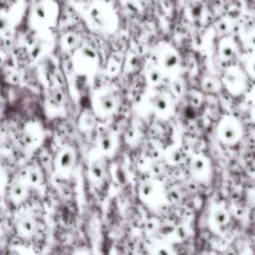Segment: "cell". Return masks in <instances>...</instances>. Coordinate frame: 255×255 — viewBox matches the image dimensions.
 <instances>
[{"label": "cell", "instance_id": "20", "mask_svg": "<svg viewBox=\"0 0 255 255\" xmlns=\"http://www.w3.org/2000/svg\"><path fill=\"white\" fill-rule=\"evenodd\" d=\"M34 12L36 14V16L39 18V19H45L46 18V9H45V6L41 3L37 4L34 8Z\"/></svg>", "mask_w": 255, "mask_h": 255}, {"label": "cell", "instance_id": "2", "mask_svg": "<svg viewBox=\"0 0 255 255\" xmlns=\"http://www.w3.org/2000/svg\"><path fill=\"white\" fill-rule=\"evenodd\" d=\"M219 134L225 142H234L240 135L238 124L231 118H225L219 126Z\"/></svg>", "mask_w": 255, "mask_h": 255}, {"label": "cell", "instance_id": "28", "mask_svg": "<svg viewBox=\"0 0 255 255\" xmlns=\"http://www.w3.org/2000/svg\"><path fill=\"white\" fill-rule=\"evenodd\" d=\"M218 31L220 33H225L228 31V23H226L225 21H221L219 24H218Z\"/></svg>", "mask_w": 255, "mask_h": 255}, {"label": "cell", "instance_id": "22", "mask_svg": "<svg viewBox=\"0 0 255 255\" xmlns=\"http://www.w3.org/2000/svg\"><path fill=\"white\" fill-rule=\"evenodd\" d=\"M63 100H64V96H63L62 92H60V91H55V92L53 93L51 101H52V102H54L56 105H60V104H62Z\"/></svg>", "mask_w": 255, "mask_h": 255}, {"label": "cell", "instance_id": "29", "mask_svg": "<svg viewBox=\"0 0 255 255\" xmlns=\"http://www.w3.org/2000/svg\"><path fill=\"white\" fill-rule=\"evenodd\" d=\"M40 53H41V46H40L39 44L33 46L32 51H31V55H32L34 58H37Z\"/></svg>", "mask_w": 255, "mask_h": 255}, {"label": "cell", "instance_id": "7", "mask_svg": "<svg viewBox=\"0 0 255 255\" xmlns=\"http://www.w3.org/2000/svg\"><path fill=\"white\" fill-rule=\"evenodd\" d=\"M106 166L105 162L102 159L94 160L90 165V176L97 181H100L105 176Z\"/></svg>", "mask_w": 255, "mask_h": 255}, {"label": "cell", "instance_id": "12", "mask_svg": "<svg viewBox=\"0 0 255 255\" xmlns=\"http://www.w3.org/2000/svg\"><path fill=\"white\" fill-rule=\"evenodd\" d=\"M99 144H100L101 149H102L104 152H109V151H111V150L113 149L114 140H113V137H112L111 133H110L108 130L101 131Z\"/></svg>", "mask_w": 255, "mask_h": 255}, {"label": "cell", "instance_id": "21", "mask_svg": "<svg viewBox=\"0 0 255 255\" xmlns=\"http://www.w3.org/2000/svg\"><path fill=\"white\" fill-rule=\"evenodd\" d=\"M78 41H79V39H78V37H77L75 34H68V35H66V37H65V42H66V44H67L68 46H70V47L76 46L77 43H78Z\"/></svg>", "mask_w": 255, "mask_h": 255}, {"label": "cell", "instance_id": "36", "mask_svg": "<svg viewBox=\"0 0 255 255\" xmlns=\"http://www.w3.org/2000/svg\"><path fill=\"white\" fill-rule=\"evenodd\" d=\"M254 95H255V91H254Z\"/></svg>", "mask_w": 255, "mask_h": 255}, {"label": "cell", "instance_id": "13", "mask_svg": "<svg viewBox=\"0 0 255 255\" xmlns=\"http://www.w3.org/2000/svg\"><path fill=\"white\" fill-rule=\"evenodd\" d=\"M212 219H213V221L216 225L222 226V225H225L227 223L228 214L224 209L217 208L216 210H214V212L212 214Z\"/></svg>", "mask_w": 255, "mask_h": 255}, {"label": "cell", "instance_id": "18", "mask_svg": "<svg viewBox=\"0 0 255 255\" xmlns=\"http://www.w3.org/2000/svg\"><path fill=\"white\" fill-rule=\"evenodd\" d=\"M154 191V185L151 182H144L140 187V194L143 197H149Z\"/></svg>", "mask_w": 255, "mask_h": 255}, {"label": "cell", "instance_id": "1", "mask_svg": "<svg viewBox=\"0 0 255 255\" xmlns=\"http://www.w3.org/2000/svg\"><path fill=\"white\" fill-rule=\"evenodd\" d=\"M15 228L21 237L29 238L35 234L37 223L32 214L24 211L16 215Z\"/></svg>", "mask_w": 255, "mask_h": 255}, {"label": "cell", "instance_id": "4", "mask_svg": "<svg viewBox=\"0 0 255 255\" xmlns=\"http://www.w3.org/2000/svg\"><path fill=\"white\" fill-rule=\"evenodd\" d=\"M28 190H29V186L23 179L14 181L10 185L8 190L10 200L15 204H19L23 202L28 196V192H29Z\"/></svg>", "mask_w": 255, "mask_h": 255}, {"label": "cell", "instance_id": "23", "mask_svg": "<svg viewBox=\"0 0 255 255\" xmlns=\"http://www.w3.org/2000/svg\"><path fill=\"white\" fill-rule=\"evenodd\" d=\"M22 140L26 145H31L34 141V138H33V135L29 131H25L22 134Z\"/></svg>", "mask_w": 255, "mask_h": 255}, {"label": "cell", "instance_id": "33", "mask_svg": "<svg viewBox=\"0 0 255 255\" xmlns=\"http://www.w3.org/2000/svg\"><path fill=\"white\" fill-rule=\"evenodd\" d=\"M3 190H4V186H3V183H2V181L0 180V195L2 194Z\"/></svg>", "mask_w": 255, "mask_h": 255}, {"label": "cell", "instance_id": "32", "mask_svg": "<svg viewBox=\"0 0 255 255\" xmlns=\"http://www.w3.org/2000/svg\"><path fill=\"white\" fill-rule=\"evenodd\" d=\"M74 255H89V254L87 252H85V251H78Z\"/></svg>", "mask_w": 255, "mask_h": 255}, {"label": "cell", "instance_id": "31", "mask_svg": "<svg viewBox=\"0 0 255 255\" xmlns=\"http://www.w3.org/2000/svg\"><path fill=\"white\" fill-rule=\"evenodd\" d=\"M248 68H249L250 73H252L253 75H255V57L250 60L249 65H248Z\"/></svg>", "mask_w": 255, "mask_h": 255}, {"label": "cell", "instance_id": "16", "mask_svg": "<svg viewBox=\"0 0 255 255\" xmlns=\"http://www.w3.org/2000/svg\"><path fill=\"white\" fill-rule=\"evenodd\" d=\"M202 89L208 93H212L218 89V84L214 79L206 78L202 82Z\"/></svg>", "mask_w": 255, "mask_h": 255}, {"label": "cell", "instance_id": "35", "mask_svg": "<svg viewBox=\"0 0 255 255\" xmlns=\"http://www.w3.org/2000/svg\"><path fill=\"white\" fill-rule=\"evenodd\" d=\"M1 233H2V229H1V226H0V236H1Z\"/></svg>", "mask_w": 255, "mask_h": 255}, {"label": "cell", "instance_id": "3", "mask_svg": "<svg viewBox=\"0 0 255 255\" xmlns=\"http://www.w3.org/2000/svg\"><path fill=\"white\" fill-rule=\"evenodd\" d=\"M75 153L71 149H65L63 150L57 159V169H58V175L62 178H66L70 171L72 170L74 163H75Z\"/></svg>", "mask_w": 255, "mask_h": 255}, {"label": "cell", "instance_id": "14", "mask_svg": "<svg viewBox=\"0 0 255 255\" xmlns=\"http://www.w3.org/2000/svg\"><path fill=\"white\" fill-rule=\"evenodd\" d=\"M220 53L224 59H230L234 54L233 43L228 40L223 41L220 45Z\"/></svg>", "mask_w": 255, "mask_h": 255}, {"label": "cell", "instance_id": "9", "mask_svg": "<svg viewBox=\"0 0 255 255\" xmlns=\"http://www.w3.org/2000/svg\"><path fill=\"white\" fill-rule=\"evenodd\" d=\"M178 61H179V59H178V56L175 52L166 51L162 55L161 65H162V67H164V69L170 70V69H173L177 66Z\"/></svg>", "mask_w": 255, "mask_h": 255}, {"label": "cell", "instance_id": "19", "mask_svg": "<svg viewBox=\"0 0 255 255\" xmlns=\"http://www.w3.org/2000/svg\"><path fill=\"white\" fill-rule=\"evenodd\" d=\"M189 11L193 17H199L202 13V5L197 1H193L189 4Z\"/></svg>", "mask_w": 255, "mask_h": 255}, {"label": "cell", "instance_id": "15", "mask_svg": "<svg viewBox=\"0 0 255 255\" xmlns=\"http://www.w3.org/2000/svg\"><path fill=\"white\" fill-rule=\"evenodd\" d=\"M5 255H36L32 250L23 246L11 247Z\"/></svg>", "mask_w": 255, "mask_h": 255}, {"label": "cell", "instance_id": "8", "mask_svg": "<svg viewBox=\"0 0 255 255\" xmlns=\"http://www.w3.org/2000/svg\"><path fill=\"white\" fill-rule=\"evenodd\" d=\"M151 106L158 113H166L169 110V102L167 98L161 94H155L150 99Z\"/></svg>", "mask_w": 255, "mask_h": 255}, {"label": "cell", "instance_id": "10", "mask_svg": "<svg viewBox=\"0 0 255 255\" xmlns=\"http://www.w3.org/2000/svg\"><path fill=\"white\" fill-rule=\"evenodd\" d=\"M99 103H100L101 108L105 112H112L116 108V105H117L116 98L112 93H108V94L101 96L99 99Z\"/></svg>", "mask_w": 255, "mask_h": 255}, {"label": "cell", "instance_id": "24", "mask_svg": "<svg viewBox=\"0 0 255 255\" xmlns=\"http://www.w3.org/2000/svg\"><path fill=\"white\" fill-rule=\"evenodd\" d=\"M82 54H83L86 58H88V59H90V60H93V59L96 58V53H95L91 48H88V47H85V48L82 50Z\"/></svg>", "mask_w": 255, "mask_h": 255}, {"label": "cell", "instance_id": "30", "mask_svg": "<svg viewBox=\"0 0 255 255\" xmlns=\"http://www.w3.org/2000/svg\"><path fill=\"white\" fill-rule=\"evenodd\" d=\"M155 255H171L169 250L167 248H164V247H160L156 250L155 252Z\"/></svg>", "mask_w": 255, "mask_h": 255}, {"label": "cell", "instance_id": "11", "mask_svg": "<svg viewBox=\"0 0 255 255\" xmlns=\"http://www.w3.org/2000/svg\"><path fill=\"white\" fill-rule=\"evenodd\" d=\"M208 168L207 160L202 156H196L191 161V170L194 174L201 175L203 174Z\"/></svg>", "mask_w": 255, "mask_h": 255}, {"label": "cell", "instance_id": "34", "mask_svg": "<svg viewBox=\"0 0 255 255\" xmlns=\"http://www.w3.org/2000/svg\"><path fill=\"white\" fill-rule=\"evenodd\" d=\"M250 42H252V45H255V35H253V36L250 38Z\"/></svg>", "mask_w": 255, "mask_h": 255}, {"label": "cell", "instance_id": "26", "mask_svg": "<svg viewBox=\"0 0 255 255\" xmlns=\"http://www.w3.org/2000/svg\"><path fill=\"white\" fill-rule=\"evenodd\" d=\"M9 27V21L6 17L0 16V32H4Z\"/></svg>", "mask_w": 255, "mask_h": 255}, {"label": "cell", "instance_id": "5", "mask_svg": "<svg viewBox=\"0 0 255 255\" xmlns=\"http://www.w3.org/2000/svg\"><path fill=\"white\" fill-rule=\"evenodd\" d=\"M224 83L231 92H240L243 88V78L239 70H229L224 76Z\"/></svg>", "mask_w": 255, "mask_h": 255}, {"label": "cell", "instance_id": "6", "mask_svg": "<svg viewBox=\"0 0 255 255\" xmlns=\"http://www.w3.org/2000/svg\"><path fill=\"white\" fill-rule=\"evenodd\" d=\"M22 179L29 187H39L43 182V175L37 167H30L25 170Z\"/></svg>", "mask_w": 255, "mask_h": 255}, {"label": "cell", "instance_id": "17", "mask_svg": "<svg viewBox=\"0 0 255 255\" xmlns=\"http://www.w3.org/2000/svg\"><path fill=\"white\" fill-rule=\"evenodd\" d=\"M147 79L152 85H156L161 79V74H160L159 70L155 69V68L150 69L147 73Z\"/></svg>", "mask_w": 255, "mask_h": 255}, {"label": "cell", "instance_id": "27", "mask_svg": "<svg viewBox=\"0 0 255 255\" xmlns=\"http://www.w3.org/2000/svg\"><path fill=\"white\" fill-rule=\"evenodd\" d=\"M20 81H21V76H20V74H18V73H13V74L10 76V82H11L12 84H14V85L19 84Z\"/></svg>", "mask_w": 255, "mask_h": 255}, {"label": "cell", "instance_id": "25", "mask_svg": "<svg viewBox=\"0 0 255 255\" xmlns=\"http://www.w3.org/2000/svg\"><path fill=\"white\" fill-rule=\"evenodd\" d=\"M172 90L177 95L181 94L183 91V84L180 81H174L172 83Z\"/></svg>", "mask_w": 255, "mask_h": 255}]
</instances>
